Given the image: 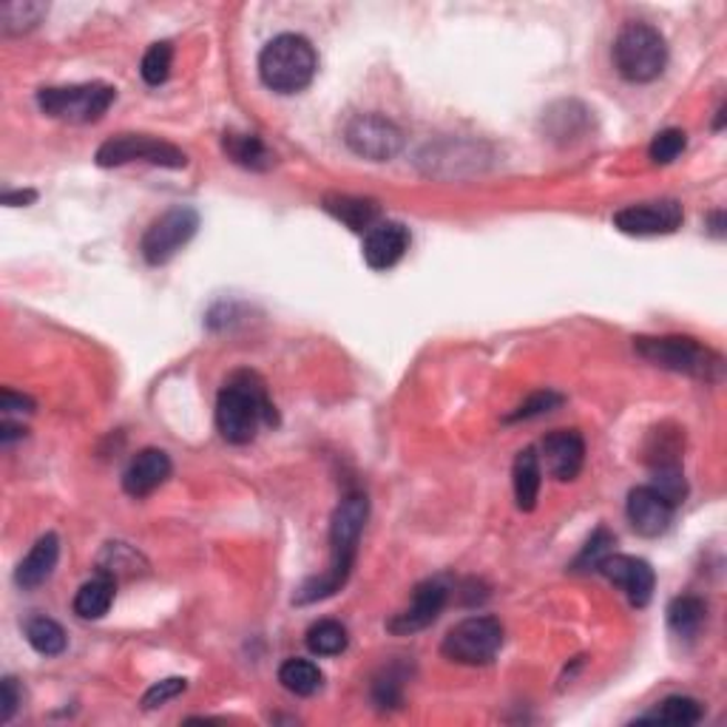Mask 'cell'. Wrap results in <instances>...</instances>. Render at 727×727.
Returning a JSON list of instances; mask_svg holds the SVG:
<instances>
[{
  "label": "cell",
  "instance_id": "cell-1",
  "mask_svg": "<svg viewBox=\"0 0 727 727\" xmlns=\"http://www.w3.org/2000/svg\"><path fill=\"white\" fill-rule=\"evenodd\" d=\"M367 517H370V501L364 492H350V495H345V501L338 503L330 520V569L298 586L296 597H293L296 605L327 600V597L345 589L352 575V566H356L358 542H361Z\"/></svg>",
  "mask_w": 727,
  "mask_h": 727
},
{
  "label": "cell",
  "instance_id": "cell-2",
  "mask_svg": "<svg viewBox=\"0 0 727 727\" xmlns=\"http://www.w3.org/2000/svg\"><path fill=\"white\" fill-rule=\"evenodd\" d=\"M276 407L256 372H233L217 398V430L228 443H251L262 423H276Z\"/></svg>",
  "mask_w": 727,
  "mask_h": 727
},
{
  "label": "cell",
  "instance_id": "cell-3",
  "mask_svg": "<svg viewBox=\"0 0 727 727\" xmlns=\"http://www.w3.org/2000/svg\"><path fill=\"white\" fill-rule=\"evenodd\" d=\"M316 49L302 34H278L259 54V77L276 94L305 92L316 77Z\"/></svg>",
  "mask_w": 727,
  "mask_h": 727
},
{
  "label": "cell",
  "instance_id": "cell-4",
  "mask_svg": "<svg viewBox=\"0 0 727 727\" xmlns=\"http://www.w3.org/2000/svg\"><path fill=\"white\" fill-rule=\"evenodd\" d=\"M634 347L645 361L662 370L682 372V376L699 378V381H721L725 376V358L710 347L699 345L688 336H660L634 338Z\"/></svg>",
  "mask_w": 727,
  "mask_h": 727
},
{
  "label": "cell",
  "instance_id": "cell-5",
  "mask_svg": "<svg viewBox=\"0 0 727 727\" xmlns=\"http://www.w3.org/2000/svg\"><path fill=\"white\" fill-rule=\"evenodd\" d=\"M617 72L629 83H651L668 66V43L649 23H629L614 40Z\"/></svg>",
  "mask_w": 727,
  "mask_h": 727
},
{
  "label": "cell",
  "instance_id": "cell-6",
  "mask_svg": "<svg viewBox=\"0 0 727 727\" xmlns=\"http://www.w3.org/2000/svg\"><path fill=\"white\" fill-rule=\"evenodd\" d=\"M114 86L106 83H83V86H52L40 88L38 106L40 112L63 123H97L103 114L112 108Z\"/></svg>",
  "mask_w": 727,
  "mask_h": 727
},
{
  "label": "cell",
  "instance_id": "cell-7",
  "mask_svg": "<svg viewBox=\"0 0 727 727\" xmlns=\"http://www.w3.org/2000/svg\"><path fill=\"white\" fill-rule=\"evenodd\" d=\"M501 649L503 625L495 617H466L441 642V654L457 665H489Z\"/></svg>",
  "mask_w": 727,
  "mask_h": 727
},
{
  "label": "cell",
  "instance_id": "cell-8",
  "mask_svg": "<svg viewBox=\"0 0 727 727\" xmlns=\"http://www.w3.org/2000/svg\"><path fill=\"white\" fill-rule=\"evenodd\" d=\"M97 166L99 168H119L128 162H148V166L159 168H186L188 157L186 151H179L177 146L166 143V139L148 137V134H119V137L106 139L97 148Z\"/></svg>",
  "mask_w": 727,
  "mask_h": 727
},
{
  "label": "cell",
  "instance_id": "cell-9",
  "mask_svg": "<svg viewBox=\"0 0 727 727\" xmlns=\"http://www.w3.org/2000/svg\"><path fill=\"white\" fill-rule=\"evenodd\" d=\"M199 213L191 206H173L166 213H159L148 225L146 236L139 242V251L148 265H168L182 247L197 236Z\"/></svg>",
  "mask_w": 727,
  "mask_h": 727
},
{
  "label": "cell",
  "instance_id": "cell-10",
  "mask_svg": "<svg viewBox=\"0 0 727 727\" xmlns=\"http://www.w3.org/2000/svg\"><path fill=\"white\" fill-rule=\"evenodd\" d=\"M345 143L358 157L383 162V159H392L401 151L403 134L392 119L381 117V114H361V117L347 123Z\"/></svg>",
  "mask_w": 727,
  "mask_h": 727
},
{
  "label": "cell",
  "instance_id": "cell-11",
  "mask_svg": "<svg viewBox=\"0 0 727 727\" xmlns=\"http://www.w3.org/2000/svg\"><path fill=\"white\" fill-rule=\"evenodd\" d=\"M682 206L676 199H660V202H642V206L622 208L614 213V228L629 236H668L679 231Z\"/></svg>",
  "mask_w": 727,
  "mask_h": 727
},
{
  "label": "cell",
  "instance_id": "cell-12",
  "mask_svg": "<svg viewBox=\"0 0 727 727\" xmlns=\"http://www.w3.org/2000/svg\"><path fill=\"white\" fill-rule=\"evenodd\" d=\"M597 571H600L602 577H609L636 609H645L651 597H654L656 575L649 562L640 560V557L614 555V551H611V555L600 562V569Z\"/></svg>",
  "mask_w": 727,
  "mask_h": 727
},
{
  "label": "cell",
  "instance_id": "cell-13",
  "mask_svg": "<svg viewBox=\"0 0 727 727\" xmlns=\"http://www.w3.org/2000/svg\"><path fill=\"white\" fill-rule=\"evenodd\" d=\"M446 602H450V589L443 586V580L421 582L415 594H412L410 605L387 622V631L396 636H410L423 629H430L432 622L441 617V611L446 609Z\"/></svg>",
  "mask_w": 727,
  "mask_h": 727
},
{
  "label": "cell",
  "instance_id": "cell-14",
  "mask_svg": "<svg viewBox=\"0 0 727 727\" xmlns=\"http://www.w3.org/2000/svg\"><path fill=\"white\" fill-rule=\"evenodd\" d=\"M674 503L668 497H662L654 486H636V489H631L629 503H625L629 523L634 526L636 535L642 537L665 535L671 520H674Z\"/></svg>",
  "mask_w": 727,
  "mask_h": 727
},
{
  "label": "cell",
  "instance_id": "cell-15",
  "mask_svg": "<svg viewBox=\"0 0 727 727\" xmlns=\"http://www.w3.org/2000/svg\"><path fill=\"white\" fill-rule=\"evenodd\" d=\"M540 452L546 472L560 483L577 481L582 463H586V441L577 430H557L546 435L540 443Z\"/></svg>",
  "mask_w": 727,
  "mask_h": 727
},
{
  "label": "cell",
  "instance_id": "cell-16",
  "mask_svg": "<svg viewBox=\"0 0 727 727\" xmlns=\"http://www.w3.org/2000/svg\"><path fill=\"white\" fill-rule=\"evenodd\" d=\"M410 251V231L401 222L381 219L376 228L364 233V262L372 271H390Z\"/></svg>",
  "mask_w": 727,
  "mask_h": 727
},
{
  "label": "cell",
  "instance_id": "cell-17",
  "mask_svg": "<svg viewBox=\"0 0 727 727\" xmlns=\"http://www.w3.org/2000/svg\"><path fill=\"white\" fill-rule=\"evenodd\" d=\"M171 477V457L162 450H143L137 452L131 463H128L126 475H123V489L131 497H148L157 492L162 483Z\"/></svg>",
  "mask_w": 727,
  "mask_h": 727
},
{
  "label": "cell",
  "instance_id": "cell-18",
  "mask_svg": "<svg viewBox=\"0 0 727 727\" xmlns=\"http://www.w3.org/2000/svg\"><path fill=\"white\" fill-rule=\"evenodd\" d=\"M57 560H60V540L57 535L49 531V535L40 537V540L32 546V551L20 560L18 571H14V582L27 591L38 589V586H43V582L54 575Z\"/></svg>",
  "mask_w": 727,
  "mask_h": 727
},
{
  "label": "cell",
  "instance_id": "cell-19",
  "mask_svg": "<svg viewBox=\"0 0 727 727\" xmlns=\"http://www.w3.org/2000/svg\"><path fill=\"white\" fill-rule=\"evenodd\" d=\"M325 211L330 217H336L338 222H345L350 231L367 233L370 228H376L381 222V208H378L376 199H364V197H347V193H330L325 197Z\"/></svg>",
  "mask_w": 727,
  "mask_h": 727
},
{
  "label": "cell",
  "instance_id": "cell-20",
  "mask_svg": "<svg viewBox=\"0 0 727 727\" xmlns=\"http://www.w3.org/2000/svg\"><path fill=\"white\" fill-rule=\"evenodd\" d=\"M114 594H117V580L108 571H97L88 582L80 586V591L74 594V614L80 620H99L106 617L112 609Z\"/></svg>",
  "mask_w": 727,
  "mask_h": 727
},
{
  "label": "cell",
  "instance_id": "cell-21",
  "mask_svg": "<svg viewBox=\"0 0 727 727\" xmlns=\"http://www.w3.org/2000/svg\"><path fill=\"white\" fill-rule=\"evenodd\" d=\"M222 151L247 171H271L276 166V154L256 137V134H225Z\"/></svg>",
  "mask_w": 727,
  "mask_h": 727
},
{
  "label": "cell",
  "instance_id": "cell-22",
  "mask_svg": "<svg viewBox=\"0 0 727 727\" xmlns=\"http://www.w3.org/2000/svg\"><path fill=\"white\" fill-rule=\"evenodd\" d=\"M512 481H515V501L520 512H535L537 497H540L542 486V466L537 450H523L515 461V472H512Z\"/></svg>",
  "mask_w": 727,
  "mask_h": 727
},
{
  "label": "cell",
  "instance_id": "cell-23",
  "mask_svg": "<svg viewBox=\"0 0 727 727\" xmlns=\"http://www.w3.org/2000/svg\"><path fill=\"white\" fill-rule=\"evenodd\" d=\"M705 620H708V605L694 594L676 597L668 605V625L679 640H696L705 629Z\"/></svg>",
  "mask_w": 727,
  "mask_h": 727
},
{
  "label": "cell",
  "instance_id": "cell-24",
  "mask_svg": "<svg viewBox=\"0 0 727 727\" xmlns=\"http://www.w3.org/2000/svg\"><path fill=\"white\" fill-rule=\"evenodd\" d=\"M278 682H282V688L291 691L296 696H313L322 691L325 685V674L318 668L316 662L310 660H287L282 662V668H278Z\"/></svg>",
  "mask_w": 727,
  "mask_h": 727
},
{
  "label": "cell",
  "instance_id": "cell-25",
  "mask_svg": "<svg viewBox=\"0 0 727 727\" xmlns=\"http://www.w3.org/2000/svg\"><path fill=\"white\" fill-rule=\"evenodd\" d=\"M23 631H27L29 645L43 656H60L69 645V636L66 631H63V625L49 620V617H32Z\"/></svg>",
  "mask_w": 727,
  "mask_h": 727
},
{
  "label": "cell",
  "instance_id": "cell-26",
  "mask_svg": "<svg viewBox=\"0 0 727 727\" xmlns=\"http://www.w3.org/2000/svg\"><path fill=\"white\" fill-rule=\"evenodd\" d=\"M305 642H307V649H310V654L338 656L341 651L347 649L350 636H347V629L338 620H318V622H313L310 629H307Z\"/></svg>",
  "mask_w": 727,
  "mask_h": 727
},
{
  "label": "cell",
  "instance_id": "cell-27",
  "mask_svg": "<svg viewBox=\"0 0 727 727\" xmlns=\"http://www.w3.org/2000/svg\"><path fill=\"white\" fill-rule=\"evenodd\" d=\"M705 710H702V702L691 699V696H668L662 702L660 708L651 710V714L640 716L636 721H665V725H696L702 721Z\"/></svg>",
  "mask_w": 727,
  "mask_h": 727
},
{
  "label": "cell",
  "instance_id": "cell-28",
  "mask_svg": "<svg viewBox=\"0 0 727 727\" xmlns=\"http://www.w3.org/2000/svg\"><path fill=\"white\" fill-rule=\"evenodd\" d=\"M46 3H34V0H23V3H3L0 7V29L3 34H23L40 23V18L46 14Z\"/></svg>",
  "mask_w": 727,
  "mask_h": 727
},
{
  "label": "cell",
  "instance_id": "cell-29",
  "mask_svg": "<svg viewBox=\"0 0 727 727\" xmlns=\"http://www.w3.org/2000/svg\"><path fill=\"white\" fill-rule=\"evenodd\" d=\"M614 546H617V537L611 535L605 526H600V529L591 535V540L586 542V549H582L580 555H577V560L571 562V571H597L600 569V562L614 551Z\"/></svg>",
  "mask_w": 727,
  "mask_h": 727
},
{
  "label": "cell",
  "instance_id": "cell-30",
  "mask_svg": "<svg viewBox=\"0 0 727 727\" xmlns=\"http://www.w3.org/2000/svg\"><path fill=\"white\" fill-rule=\"evenodd\" d=\"M173 63V49L171 43H154L146 54H143V63H139V74L146 80L148 86H162L171 74Z\"/></svg>",
  "mask_w": 727,
  "mask_h": 727
},
{
  "label": "cell",
  "instance_id": "cell-31",
  "mask_svg": "<svg viewBox=\"0 0 727 727\" xmlns=\"http://www.w3.org/2000/svg\"><path fill=\"white\" fill-rule=\"evenodd\" d=\"M685 146H688V137H685L682 128H665V131H660L651 139L649 157L654 159L656 166H668V162H674L685 151Z\"/></svg>",
  "mask_w": 727,
  "mask_h": 727
},
{
  "label": "cell",
  "instance_id": "cell-32",
  "mask_svg": "<svg viewBox=\"0 0 727 727\" xmlns=\"http://www.w3.org/2000/svg\"><path fill=\"white\" fill-rule=\"evenodd\" d=\"M566 401V398L560 396V392L555 390H542V392H535V396H529L526 401L517 407L515 412H512L506 421H529V418H537V415H546V412L557 410L560 403Z\"/></svg>",
  "mask_w": 727,
  "mask_h": 727
},
{
  "label": "cell",
  "instance_id": "cell-33",
  "mask_svg": "<svg viewBox=\"0 0 727 727\" xmlns=\"http://www.w3.org/2000/svg\"><path fill=\"white\" fill-rule=\"evenodd\" d=\"M372 696H376L378 708H398L403 702V676L396 668H387L372 685Z\"/></svg>",
  "mask_w": 727,
  "mask_h": 727
},
{
  "label": "cell",
  "instance_id": "cell-34",
  "mask_svg": "<svg viewBox=\"0 0 727 727\" xmlns=\"http://www.w3.org/2000/svg\"><path fill=\"white\" fill-rule=\"evenodd\" d=\"M186 691H188V679H179V676L157 682V685H151V688L146 691V696H143V708L146 710L162 708V705H168V702L177 699V696L186 694Z\"/></svg>",
  "mask_w": 727,
  "mask_h": 727
},
{
  "label": "cell",
  "instance_id": "cell-35",
  "mask_svg": "<svg viewBox=\"0 0 727 727\" xmlns=\"http://www.w3.org/2000/svg\"><path fill=\"white\" fill-rule=\"evenodd\" d=\"M20 699H23V694H20L18 688V679H14V676H3V682H0V721L12 719Z\"/></svg>",
  "mask_w": 727,
  "mask_h": 727
},
{
  "label": "cell",
  "instance_id": "cell-36",
  "mask_svg": "<svg viewBox=\"0 0 727 727\" xmlns=\"http://www.w3.org/2000/svg\"><path fill=\"white\" fill-rule=\"evenodd\" d=\"M0 410L7 412V415H12V412H34V401L29 396H23V392L3 390V396H0Z\"/></svg>",
  "mask_w": 727,
  "mask_h": 727
},
{
  "label": "cell",
  "instance_id": "cell-37",
  "mask_svg": "<svg viewBox=\"0 0 727 727\" xmlns=\"http://www.w3.org/2000/svg\"><path fill=\"white\" fill-rule=\"evenodd\" d=\"M34 199H38V193L34 191H7L3 193V206L27 208V206H32Z\"/></svg>",
  "mask_w": 727,
  "mask_h": 727
},
{
  "label": "cell",
  "instance_id": "cell-38",
  "mask_svg": "<svg viewBox=\"0 0 727 727\" xmlns=\"http://www.w3.org/2000/svg\"><path fill=\"white\" fill-rule=\"evenodd\" d=\"M23 435H27V430H23V426H14L12 421H3V426H0V443H3V446H9V443Z\"/></svg>",
  "mask_w": 727,
  "mask_h": 727
},
{
  "label": "cell",
  "instance_id": "cell-39",
  "mask_svg": "<svg viewBox=\"0 0 727 727\" xmlns=\"http://www.w3.org/2000/svg\"><path fill=\"white\" fill-rule=\"evenodd\" d=\"M710 222H714V236H725V211H716L714 217H710Z\"/></svg>",
  "mask_w": 727,
  "mask_h": 727
}]
</instances>
